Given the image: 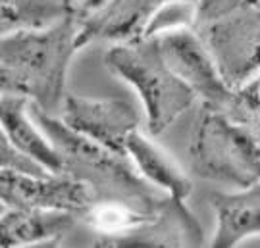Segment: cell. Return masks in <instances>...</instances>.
Wrapping results in <instances>:
<instances>
[{
  "label": "cell",
  "mask_w": 260,
  "mask_h": 248,
  "mask_svg": "<svg viewBox=\"0 0 260 248\" xmlns=\"http://www.w3.org/2000/svg\"><path fill=\"white\" fill-rule=\"evenodd\" d=\"M154 39L168 67L195 96L212 108L232 104L233 91L223 81L216 60L201 35L191 27H179L160 33Z\"/></svg>",
  "instance_id": "cell-5"
},
{
  "label": "cell",
  "mask_w": 260,
  "mask_h": 248,
  "mask_svg": "<svg viewBox=\"0 0 260 248\" xmlns=\"http://www.w3.org/2000/svg\"><path fill=\"white\" fill-rule=\"evenodd\" d=\"M74 225V211L10 208L0 216V246H33L58 240Z\"/></svg>",
  "instance_id": "cell-13"
},
{
  "label": "cell",
  "mask_w": 260,
  "mask_h": 248,
  "mask_svg": "<svg viewBox=\"0 0 260 248\" xmlns=\"http://www.w3.org/2000/svg\"><path fill=\"white\" fill-rule=\"evenodd\" d=\"M0 127L12 147L39 167L50 173L66 171V160L35 121L27 96L19 92L0 94Z\"/></svg>",
  "instance_id": "cell-9"
},
{
  "label": "cell",
  "mask_w": 260,
  "mask_h": 248,
  "mask_svg": "<svg viewBox=\"0 0 260 248\" xmlns=\"http://www.w3.org/2000/svg\"><path fill=\"white\" fill-rule=\"evenodd\" d=\"M245 2H249V4H254V6H260V0H245Z\"/></svg>",
  "instance_id": "cell-21"
},
{
  "label": "cell",
  "mask_w": 260,
  "mask_h": 248,
  "mask_svg": "<svg viewBox=\"0 0 260 248\" xmlns=\"http://www.w3.org/2000/svg\"><path fill=\"white\" fill-rule=\"evenodd\" d=\"M72 10L68 0H0V37L50 25Z\"/></svg>",
  "instance_id": "cell-15"
},
{
  "label": "cell",
  "mask_w": 260,
  "mask_h": 248,
  "mask_svg": "<svg viewBox=\"0 0 260 248\" xmlns=\"http://www.w3.org/2000/svg\"><path fill=\"white\" fill-rule=\"evenodd\" d=\"M29 108H31L35 121L43 127L50 143L66 160V167L68 164H77L79 167H85L89 173L96 175L101 179L116 181L121 187L139 185L135 179V173L131 171V164L125 162V156L116 154L108 148H104L103 145L91 140L89 137L77 133L60 116L41 110L31 100H29Z\"/></svg>",
  "instance_id": "cell-8"
},
{
  "label": "cell",
  "mask_w": 260,
  "mask_h": 248,
  "mask_svg": "<svg viewBox=\"0 0 260 248\" xmlns=\"http://www.w3.org/2000/svg\"><path fill=\"white\" fill-rule=\"evenodd\" d=\"M245 0H197V23H210L237 10Z\"/></svg>",
  "instance_id": "cell-17"
},
{
  "label": "cell",
  "mask_w": 260,
  "mask_h": 248,
  "mask_svg": "<svg viewBox=\"0 0 260 248\" xmlns=\"http://www.w3.org/2000/svg\"><path fill=\"white\" fill-rule=\"evenodd\" d=\"M85 211L89 218V225L103 235L106 239V244H114V246H120V242L137 235L145 225L154 223L152 216L135 210L120 200H103L99 204L93 202Z\"/></svg>",
  "instance_id": "cell-14"
},
{
  "label": "cell",
  "mask_w": 260,
  "mask_h": 248,
  "mask_svg": "<svg viewBox=\"0 0 260 248\" xmlns=\"http://www.w3.org/2000/svg\"><path fill=\"white\" fill-rule=\"evenodd\" d=\"M210 204L216 218L210 246L230 248L260 237V181L228 193H214Z\"/></svg>",
  "instance_id": "cell-11"
},
{
  "label": "cell",
  "mask_w": 260,
  "mask_h": 248,
  "mask_svg": "<svg viewBox=\"0 0 260 248\" xmlns=\"http://www.w3.org/2000/svg\"><path fill=\"white\" fill-rule=\"evenodd\" d=\"M60 118L91 140L125 156V143L139 129V112L123 98H91L66 94Z\"/></svg>",
  "instance_id": "cell-7"
},
{
  "label": "cell",
  "mask_w": 260,
  "mask_h": 248,
  "mask_svg": "<svg viewBox=\"0 0 260 248\" xmlns=\"http://www.w3.org/2000/svg\"><path fill=\"white\" fill-rule=\"evenodd\" d=\"M94 194L91 185L75 177L50 171L0 169V200L10 208H45V210L85 211Z\"/></svg>",
  "instance_id": "cell-6"
},
{
  "label": "cell",
  "mask_w": 260,
  "mask_h": 248,
  "mask_svg": "<svg viewBox=\"0 0 260 248\" xmlns=\"http://www.w3.org/2000/svg\"><path fill=\"white\" fill-rule=\"evenodd\" d=\"M205 29L203 41L232 91L260 74V6L245 2Z\"/></svg>",
  "instance_id": "cell-4"
},
{
  "label": "cell",
  "mask_w": 260,
  "mask_h": 248,
  "mask_svg": "<svg viewBox=\"0 0 260 248\" xmlns=\"http://www.w3.org/2000/svg\"><path fill=\"white\" fill-rule=\"evenodd\" d=\"M189 156L195 175L206 181L230 189L260 181V140L243 123L212 106L197 121Z\"/></svg>",
  "instance_id": "cell-3"
},
{
  "label": "cell",
  "mask_w": 260,
  "mask_h": 248,
  "mask_svg": "<svg viewBox=\"0 0 260 248\" xmlns=\"http://www.w3.org/2000/svg\"><path fill=\"white\" fill-rule=\"evenodd\" d=\"M166 0H110L101 12L85 18L77 33V48L94 39L127 43L145 37L152 14Z\"/></svg>",
  "instance_id": "cell-10"
},
{
  "label": "cell",
  "mask_w": 260,
  "mask_h": 248,
  "mask_svg": "<svg viewBox=\"0 0 260 248\" xmlns=\"http://www.w3.org/2000/svg\"><path fill=\"white\" fill-rule=\"evenodd\" d=\"M125 158L133 165V171L145 181L162 189L170 196L172 204L183 206L193 191L189 175L168 156L162 148L145 137L139 129L133 131L125 143Z\"/></svg>",
  "instance_id": "cell-12"
},
{
  "label": "cell",
  "mask_w": 260,
  "mask_h": 248,
  "mask_svg": "<svg viewBox=\"0 0 260 248\" xmlns=\"http://www.w3.org/2000/svg\"><path fill=\"white\" fill-rule=\"evenodd\" d=\"M232 104H235L245 120L249 121V125L245 127L260 140V74L241 85L237 91H233Z\"/></svg>",
  "instance_id": "cell-16"
},
{
  "label": "cell",
  "mask_w": 260,
  "mask_h": 248,
  "mask_svg": "<svg viewBox=\"0 0 260 248\" xmlns=\"http://www.w3.org/2000/svg\"><path fill=\"white\" fill-rule=\"evenodd\" d=\"M104 64L114 77L127 83L139 96L150 135L166 131L197 98L168 67L154 37L114 43L104 54Z\"/></svg>",
  "instance_id": "cell-2"
},
{
  "label": "cell",
  "mask_w": 260,
  "mask_h": 248,
  "mask_svg": "<svg viewBox=\"0 0 260 248\" xmlns=\"http://www.w3.org/2000/svg\"><path fill=\"white\" fill-rule=\"evenodd\" d=\"M27 169V171H45L43 167H39L35 162H31L29 158L19 154L16 148L12 147L6 133L0 127V169Z\"/></svg>",
  "instance_id": "cell-18"
},
{
  "label": "cell",
  "mask_w": 260,
  "mask_h": 248,
  "mask_svg": "<svg viewBox=\"0 0 260 248\" xmlns=\"http://www.w3.org/2000/svg\"><path fill=\"white\" fill-rule=\"evenodd\" d=\"M74 2L77 4V8L81 10V14H83L85 18H89V16H93L96 12H101L110 0H74Z\"/></svg>",
  "instance_id": "cell-20"
},
{
  "label": "cell",
  "mask_w": 260,
  "mask_h": 248,
  "mask_svg": "<svg viewBox=\"0 0 260 248\" xmlns=\"http://www.w3.org/2000/svg\"><path fill=\"white\" fill-rule=\"evenodd\" d=\"M79 23L74 14L39 29L0 37V60L16 77L21 94L41 110H60L77 48Z\"/></svg>",
  "instance_id": "cell-1"
},
{
  "label": "cell",
  "mask_w": 260,
  "mask_h": 248,
  "mask_svg": "<svg viewBox=\"0 0 260 248\" xmlns=\"http://www.w3.org/2000/svg\"><path fill=\"white\" fill-rule=\"evenodd\" d=\"M6 92H19V94H21L16 77L12 75V72H10L8 67L2 64V60H0V94H6ZM23 96H25V94H23Z\"/></svg>",
  "instance_id": "cell-19"
}]
</instances>
